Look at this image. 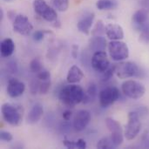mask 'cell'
I'll use <instances>...</instances> for the list:
<instances>
[{"instance_id":"6da1fadb","label":"cell","mask_w":149,"mask_h":149,"mask_svg":"<svg viewBox=\"0 0 149 149\" xmlns=\"http://www.w3.org/2000/svg\"><path fill=\"white\" fill-rule=\"evenodd\" d=\"M85 93L86 92H84L81 86L74 84H70L64 86L60 90L58 93V98L64 105L69 107H74L76 105L83 101Z\"/></svg>"},{"instance_id":"7a4b0ae2","label":"cell","mask_w":149,"mask_h":149,"mask_svg":"<svg viewBox=\"0 0 149 149\" xmlns=\"http://www.w3.org/2000/svg\"><path fill=\"white\" fill-rule=\"evenodd\" d=\"M3 120L10 125L17 127L19 126L23 119V109L19 107L5 103L1 108Z\"/></svg>"},{"instance_id":"3957f363","label":"cell","mask_w":149,"mask_h":149,"mask_svg":"<svg viewBox=\"0 0 149 149\" xmlns=\"http://www.w3.org/2000/svg\"><path fill=\"white\" fill-rule=\"evenodd\" d=\"M121 90L127 98L132 100H139L146 93V88L141 83L132 79L125 81L121 86Z\"/></svg>"},{"instance_id":"277c9868","label":"cell","mask_w":149,"mask_h":149,"mask_svg":"<svg viewBox=\"0 0 149 149\" xmlns=\"http://www.w3.org/2000/svg\"><path fill=\"white\" fill-rule=\"evenodd\" d=\"M110 57L114 61H122L129 57V49L126 43L120 40H112L108 44Z\"/></svg>"},{"instance_id":"5b68a950","label":"cell","mask_w":149,"mask_h":149,"mask_svg":"<svg viewBox=\"0 0 149 149\" xmlns=\"http://www.w3.org/2000/svg\"><path fill=\"white\" fill-rule=\"evenodd\" d=\"M115 73L118 78L125 79L140 76L141 70L135 63L127 61L115 65Z\"/></svg>"},{"instance_id":"8992f818","label":"cell","mask_w":149,"mask_h":149,"mask_svg":"<svg viewBox=\"0 0 149 149\" xmlns=\"http://www.w3.org/2000/svg\"><path fill=\"white\" fill-rule=\"evenodd\" d=\"M141 129L140 114L137 111H133L128 113V123L125 131V137L127 141H132L139 134Z\"/></svg>"},{"instance_id":"52a82bcc","label":"cell","mask_w":149,"mask_h":149,"mask_svg":"<svg viewBox=\"0 0 149 149\" xmlns=\"http://www.w3.org/2000/svg\"><path fill=\"white\" fill-rule=\"evenodd\" d=\"M33 8L35 12L45 20L48 22H54L58 20V14L56 10L45 0H34Z\"/></svg>"},{"instance_id":"ba28073f","label":"cell","mask_w":149,"mask_h":149,"mask_svg":"<svg viewBox=\"0 0 149 149\" xmlns=\"http://www.w3.org/2000/svg\"><path fill=\"white\" fill-rule=\"evenodd\" d=\"M120 90L117 87H106L99 93L100 104L103 107H107L113 105L115 101H117L120 99Z\"/></svg>"},{"instance_id":"9c48e42d","label":"cell","mask_w":149,"mask_h":149,"mask_svg":"<svg viewBox=\"0 0 149 149\" xmlns=\"http://www.w3.org/2000/svg\"><path fill=\"white\" fill-rule=\"evenodd\" d=\"M106 126L107 127L108 130L111 132V138L113 141V143L115 148L120 147L124 140L123 137V131L120 124L112 119V118H107L106 119Z\"/></svg>"},{"instance_id":"30bf717a","label":"cell","mask_w":149,"mask_h":149,"mask_svg":"<svg viewBox=\"0 0 149 149\" xmlns=\"http://www.w3.org/2000/svg\"><path fill=\"white\" fill-rule=\"evenodd\" d=\"M13 30L20 35L29 36L33 30V26L27 16L18 14L13 20Z\"/></svg>"},{"instance_id":"8fae6325","label":"cell","mask_w":149,"mask_h":149,"mask_svg":"<svg viewBox=\"0 0 149 149\" xmlns=\"http://www.w3.org/2000/svg\"><path fill=\"white\" fill-rule=\"evenodd\" d=\"M93 68L100 73H103L110 67V61L105 51L93 52L91 59Z\"/></svg>"},{"instance_id":"7c38bea8","label":"cell","mask_w":149,"mask_h":149,"mask_svg":"<svg viewBox=\"0 0 149 149\" xmlns=\"http://www.w3.org/2000/svg\"><path fill=\"white\" fill-rule=\"evenodd\" d=\"M92 120L91 113L88 110H79L73 120V127L76 131L81 132L86 128Z\"/></svg>"},{"instance_id":"4fadbf2b","label":"cell","mask_w":149,"mask_h":149,"mask_svg":"<svg viewBox=\"0 0 149 149\" xmlns=\"http://www.w3.org/2000/svg\"><path fill=\"white\" fill-rule=\"evenodd\" d=\"M94 17L95 14L93 12H86L78 21V30L85 35H89Z\"/></svg>"},{"instance_id":"5bb4252c","label":"cell","mask_w":149,"mask_h":149,"mask_svg":"<svg viewBox=\"0 0 149 149\" xmlns=\"http://www.w3.org/2000/svg\"><path fill=\"white\" fill-rule=\"evenodd\" d=\"M25 91V85L17 79H10L8 81L7 93L11 98H17L21 96Z\"/></svg>"},{"instance_id":"9a60e30c","label":"cell","mask_w":149,"mask_h":149,"mask_svg":"<svg viewBox=\"0 0 149 149\" xmlns=\"http://www.w3.org/2000/svg\"><path fill=\"white\" fill-rule=\"evenodd\" d=\"M106 35L110 40H121L124 38V31L118 24H108L106 25Z\"/></svg>"},{"instance_id":"2e32d148","label":"cell","mask_w":149,"mask_h":149,"mask_svg":"<svg viewBox=\"0 0 149 149\" xmlns=\"http://www.w3.org/2000/svg\"><path fill=\"white\" fill-rule=\"evenodd\" d=\"M106 47L107 40L102 36H93L89 41V49L93 52L105 51Z\"/></svg>"},{"instance_id":"e0dca14e","label":"cell","mask_w":149,"mask_h":149,"mask_svg":"<svg viewBox=\"0 0 149 149\" xmlns=\"http://www.w3.org/2000/svg\"><path fill=\"white\" fill-rule=\"evenodd\" d=\"M84 78V73L83 71L77 65H72L67 73L66 76V81L69 84H76L79 83Z\"/></svg>"},{"instance_id":"ac0fdd59","label":"cell","mask_w":149,"mask_h":149,"mask_svg":"<svg viewBox=\"0 0 149 149\" xmlns=\"http://www.w3.org/2000/svg\"><path fill=\"white\" fill-rule=\"evenodd\" d=\"M43 114H44L43 107L39 104H36L30 110L28 116H27V120L31 124H36L41 120V118L43 117Z\"/></svg>"},{"instance_id":"d6986e66","label":"cell","mask_w":149,"mask_h":149,"mask_svg":"<svg viewBox=\"0 0 149 149\" xmlns=\"http://www.w3.org/2000/svg\"><path fill=\"white\" fill-rule=\"evenodd\" d=\"M15 51V44L11 38H5L0 44V52L1 56L3 58H8L13 54Z\"/></svg>"},{"instance_id":"ffe728a7","label":"cell","mask_w":149,"mask_h":149,"mask_svg":"<svg viewBox=\"0 0 149 149\" xmlns=\"http://www.w3.org/2000/svg\"><path fill=\"white\" fill-rule=\"evenodd\" d=\"M132 19H133V22L135 24L136 28H138L139 26L148 22V13L145 9H140L134 12Z\"/></svg>"},{"instance_id":"44dd1931","label":"cell","mask_w":149,"mask_h":149,"mask_svg":"<svg viewBox=\"0 0 149 149\" xmlns=\"http://www.w3.org/2000/svg\"><path fill=\"white\" fill-rule=\"evenodd\" d=\"M96 6L100 10H113L118 7V2L116 0H98Z\"/></svg>"},{"instance_id":"7402d4cb","label":"cell","mask_w":149,"mask_h":149,"mask_svg":"<svg viewBox=\"0 0 149 149\" xmlns=\"http://www.w3.org/2000/svg\"><path fill=\"white\" fill-rule=\"evenodd\" d=\"M137 29L140 30V41L144 44H149V21Z\"/></svg>"},{"instance_id":"603a6c76","label":"cell","mask_w":149,"mask_h":149,"mask_svg":"<svg viewBox=\"0 0 149 149\" xmlns=\"http://www.w3.org/2000/svg\"><path fill=\"white\" fill-rule=\"evenodd\" d=\"M97 148L101 149L115 148V147H114V145L113 143L111 136L110 137H104L101 140H100L98 144H97Z\"/></svg>"},{"instance_id":"cb8c5ba5","label":"cell","mask_w":149,"mask_h":149,"mask_svg":"<svg viewBox=\"0 0 149 149\" xmlns=\"http://www.w3.org/2000/svg\"><path fill=\"white\" fill-rule=\"evenodd\" d=\"M106 34V26L102 20H99L92 30L93 36H103Z\"/></svg>"},{"instance_id":"d4e9b609","label":"cell","mask_w":149,"mask_h":149,"mask_svg":"<svg viewBox=\"0 0 149 149\" xmlns=\"http://www.w3.org/2000/svg\"><path fill=\"white\" fill-rule=\"evenodd\" d=\"M54 7L59 11H65L69 7V0H52Z\"/></svg>"},{"instance_id":"484cf974","label":"cell","mask_w":149,"mask_h":149,"mask_svg":"<svg viewBox=\"0 0 149 149\" xmlns=\"http://www.w3.org/2000/svg\"><path fill=\"white\" fill-rule=\"evenodd\" d=\"M44 68H43V65H42V63L41 61L39 60V58H34L31 61L30 63V70L34 72V73H38L40 71H42Z\"/></svg>"},{"instance_id":"4316f807","label":"cell","mask_w":149,"mask_h":149,"mask_svg":"<svg viewBox=\"0 0 149 149\" xmlns=\"http://www.w3.org/2000/svg\"><path fill=\"white\" fill-rule=\"evenodd\" d=\"M114 72H115V65H113V66L110 65V67H109L106 72H104L102 73L101 80H102V81H107V80H109V79L113 76Z\"/></svg>"},{"instance_id":"83f0119b","label":"cell","mask_w":149,"mask_h":149,"mask_svg":"<svg viewBox=\"0 0 149 149\" xmlns=\"http://www.w3.org/2000/svg\"><path fill=\"white\" fill-rule=\"evenodd\" d=\"M51 88V80H45L40 82L39 85V93L40 94H46Z\"/></svg>"},{"instance_id":"f1b7e54d","label":"cell","mask_w":149,"mask_h":149,"mask_svg":"<svg viewBox=\"0 0 149 149\" xmlns=\"http://www.w3.org/2000/svg\"><path fill=\"white\" fill-rule=\"evenodd\" d=\"M86 94L88 95V97L90 98L91 101H92L93 99H95V97L97 96V93H98V92H97V86H95V84L92 83V84L88 86L87 91H86Z\"/></svg>"},{"instance_id":"f546056e","label":"cell","mask_w":149,"mask_h":149,"mask_svg":"<svg viewBox=\"0 0 149 149\" xmlns=\"http://www.w3.org/2000/svg\"><path fill=\"white\" fill-rule=\"evenodd\" d=\"M37 78L38 80L41 81H45V80H49L51 79V73L49 71L43 69L42 71H40L39 72L37 73Z\"/></svg>"},{"instance_id":"4dcf8cb0","label":"cell","mask_w":149,"mask_h":149,"mask_svg":"<svg viewBox=\"0 0 149 149\" xmlns=\"http://www.w3.org/2000/svg\"><path fill=\"white\" fill-rule=\"evenodd\" d=\"M0 139L2 141H3L10 142V141H12L13 137H12L10 133L6 132V131H1V133H0Z\"/></svg>"},{"instance_id":"1f68e13d","label":"cell","mask_w":149,"mask_h":149,"mask_svg":"<svg viewBox=\"0 0 149 149\" xmlns=\"http://www.w3.org/2000/svg\"><path fill=\"white\" fill-rule=\"evenodd\" d=\"M39 85L40 83L38 80H34L31 83V93L32 94H35L39 92Z\"/></svg>"},{"instance_id":"d6a6232c","label":"cell","mask_w":149,"mask_h":149,"mask_svg":"<svg viewBox=\"0 0 149 149\" xmlns=\"http://www.w3.org/2000/svg\"><path fill=\"white\" fill-rule=\"evenodd\" d=\"M45 31H37L33 33V39L35 41H41L45 38Z\"/></svg>"},{"instance_id":"836d02e7","label":"cell","mask_w":149,"mask_h":149,"mask_svg":"<svg viewBox=\"0 0 149 149\" xmlns=\"http://www.w3.org/2000/svg\"><path fill=\"white\" fill-rule=\"evenodd\" d=\"M63 144H64L65 147H66L67 148L69 149L77 148V144H76V142H74V141H71L65 140V141H63Z\"/></svg>"},{"instance_id":"e575fe53","label":"cell","mask_w":149,"mask_h":149,"mask_svg":"<svg viewBox=\"0 0 149 149\" xmlns=\"http://www.w3.org/2000/svg\"><path fill=\"white\" fill-rule=\"evenodd\" d=\"M76 144H77V148H86V142L83 139H79V140L76 141Z\"/></svg>"},{"instance_id":"d590c367","label":"cell","mask_w":149,"mask_h":149,"mask_svg":"<svg viewBox=\"0 0 149 149\" xmlns=\"http://www.w3.org/2000/svg\"><path fill=\"white\" fill-rule=\"evenodd\" d=\"M72 117V112L69 110H66L63 113V118L65 120H69Z\"/></svg>"},{"instance_id":"8d00e7d4","label":"cell","mask_w":149,"mask_h":149,"mask_svg":"<svg viewBox=\"0 0 149 149\" xmlns=\"http://www.w3.org/2000/svg\"><path fill=\"white\" fill-rule=\"evenodd\" d=\"M78 50H79V46L74 45H72V55L74 58H77L78 57Z\"/></svg>"}]
</instances>
